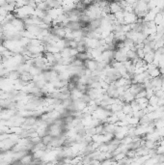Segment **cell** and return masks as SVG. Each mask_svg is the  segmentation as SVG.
<instances>
[{
  "label": "cell",
  "mask_w": 164,
  "mask_h": 165,
  "mask_svg": "<svg viewBox=\"0 0 164 165\" xmlns=\"http://www.w3.org/2000/svg\"><path fill=\"white\" fill-rule=\"evenodd\" d=\"M47 133L50 134L52 137H59L63 134V127H60V125L54 124L52 123V125L48 128Z\"/></svg>",
  "instance_id": "obj_1"
},
{
  "label": "cell",
  "mask_w": 164,
  "mask_h": 165,
  "mask_svg": "<svg viewBox=\"0 0 164 165\" xmlns=\"http://www.w3.org/2000/svg\"><path fill=\"white\" fill-rule=\"evenodd\" d=\"M124 12V24H132V23H136L138 20V17L136 16L134 12Z\"/></svg>",
  "instance_id": "obj_2"
},
{
  "label": "cell",
  "mask_w": 164,
  "mask_h": 165,
  "mask_svg": "<svg viewBox=\"0 0 164 165\" xmlns=\"http://www.w3.org/2000/svg\"><path fill=\"white\" fill-rule=\"evenodd\" d=\"M11 23L19 32L25 30V22H24L23 19H19V17H15L13 20H11Z\"/></svg>",
  "instance_id": "obj_3"
},
{
  "label": "cell",
  "mask_w": 164,
  "mask_h": 165,
  "mask_svg": "<svg viewBox=\"0 0 164 165\" xmlns=\"http://www.w3.org/2000/svg\"><path fill=\"white\" fill-rule=\"evenodd\" d=\"M84 67L93 71L98 69V61H96L95 59H87L84 61Z\"/></svg>",
  "instance_id": "obj_4"
},
{
  "label": "cell",
  "mask_w": 164,
  "mask_h": 165,
  "mask_svg": "<svg viewBox=\"0 0 164 165\" xmlns=\"http://www.w3.org/2000/svg\"><path fill=\"white\" fill-rule=\"evenodd\" d=\"M84 94H85L84 92L80 91V90H78L76 87H75V88H74L72 90H71V98H72V101L81 100Z\"/></svg>",
  "instance_id": "obj_5"
},
{
  "label": "cell",
  "mask_w": 164,
  "mask_h": 165,
  "mask_svg": "<svg viewBox=\"0 0 164 165\" xmlns=\"http://www.w3.org/2000/svg\"><path fill=\"white\" fill-rule=\"evenodd\" d=\"M113 59L116 60V61L124 63V61H126V60H127V57H126V54H124V53H123L122 51H121L120 49H118V50H114Z\"/></svg>",
  "instance_id": "obj_6"
},
{
  "label": "cell",
  "mask_w": 164,
  "mask_h": 165,
  "mask_svg": "<svg viewBox=\"0 0 164 165\" xmlns=\"http://www.w3.org/2000/svg\"><path fill=\"white\" fill-rule=\"evenodd\" d=\"M109 8H110V13L113 15L116 14L117 12L123 10L122 7H121L120 2H117V1H112L109 3Z\"/></svg>",
  "instance_id": "obj_7"
},
{
  "label": "cell",
  "mask_w": 164,
  "mask_h": 165,
  "mask_svg": "<svg viewBox=\"0 0 164 165\" xmlns=\"http://www.w3.org/2000/svg\"><path fill=\"white\" fill-rule=\"evenodd\" d=\"M19 163H22V164H28V163H32L33 162V155H28L26 154L25 155H23L22 157L20 158L19 160Z\"/></svg>",
  "instance_id": "obj_8"
},
{
  "label": "cell",
  "mask_w": 164,
  "mask_h": 165,
  "mask_svg": "<svg viewBox=\"0 0 164 165\" xmlns=\"http://www.w3.org/2000/svg\"><path fill=\"white\" fill-rule=\"evenodd\" d=\"M154 59V50H151V51L148 52V53H145V56L143 60L147 63V64H149V63H153Z\"/></svg>",
  "instance_id": "obj_9"
},
{
  "label": "cell",
  "mask_w": 164,
  "mask_h": 165,
  "mask_svg": "<svg viewBox=\"0 0 164 165\" xmlns=\"http://www.w3.org/2000/svg\"><path fill=\"white\" fill-rule=\"evenodd\" d=\"M122 111L126 114V115H130V114H132V108H131L130 103H124L123 107H122Z\"/></svg>",
  "instance_id": "obj_10"
},
{
  "label": "cell",
  "mask_w": 164,
  "mask_h": 165,
  "mask_svg": "<svg viewBox=\"0 0 164 165\" xmlns=\"http://www.w3.org/2000/svg\"><path fill=\"white\" fill-rule=\"evenodd\" d=\"M42 73V70L39 69L38 67H36V66H31V68H30V70H29V73L31 74L33 77L38 76V74H40Z\"/></svg>",
  "instance_id": "obj_11"
},
{
  "label": "cell",
  "mask_w": 164,
  "mask_h": 165,
  "mask_svg": "<svg viewBox=\"0 0 164 165\" xmlns=\"http://www.w3.org/2000/svg\"><path fill=\"white\" fill-rule=\"evenodd\" d=\"M149 74H150V76L151 77V78H154V77H158L161 76V73H160V70L158 67H156L154 69H153L151 71H148Z\"/></svg>",
  "instance_id": "obj_12"
},
{
  "label": "cell",
  "mask_w": 164,
  "mask_h": 165,
  "mask_svg": "<svg viewBox=\"0 0 164 165\" xmlns=\"http://www.w3.org/2000/svg\"><path fill=\"white\" fill-rule=\"evenodd\" d=\"M157 101H158V97L156 95L151 96V97L149 98V104H151V105L153 106H158L157 105Z\"/></svg>",
  "instance_id": "obj_13"
},
{
  "label": "cell",
  "mask_w": 164,
  "mask_h": 165,
  "mask_svg": "<svg viewBox=\"0 0 164 165\" xmlns=\"http://www.w3.org/2000/svg\"><path fill=\"white\" fill-rule=\"evenodd\" d=\"M52 136L50 135V134H45L42 137V142L44 144V145H47V144H49L51 142V140H52Z\"/></svg>",
  "instance_id": "obj_14"
},
{
  "label": "cell",
  "mask_w": 164,
  "mask_h": 165,
  "mask_svg": "<svg viewBox=\"0 0 164 165\" xmlns=\"http://www.w3.org/2000/svg\"><path fill=\"white\" fill-rule=\"evenodd\" d=\"M37 9H40V10L42 11H47L48 9H49V7H48L47 3V2H40L37 4Z\"/></svg>",
  "instance_id": "obj_15"
},
{
  "label": "cell",
  "mask_w": 164,
  "mask_h": 165,
  "mask_svg": "<svg viewBox=\"0 0 164 165\" xmlns=\"http://www.w3.org/2000/svg\"><path fill=\"white\" fill-rule=\"evenodd\" d=\"M135 98H144V97H147V93H146V89L144 90H141L140 92L137 93L135 96Z\"/></svg>",
  "instance_id": "obj_16"
},
{
  "label": "cell",
  "mask_w": 164,
  "mask_h": 165,
  "mask_svg": "<svg viewBox=\"0 0 164 165\" xmlns=\"http://www.w3.org/2000/svg\"><path fill=\"white\" fill-rule=\"evenodd\" d=\"M136 54H137V56H138L140 59H143L144 56H145V52H144L143 49H136Z\"/></svg>",
  "instance_id": "obj_17"
},
{
  "label": "cell",
  "mask_w": 164,
  "mask_h": 165,
  "mask_svg": "<svg viewBox=\"0 0 164 165\" xmlns=\"http://www.w3.org/2000/svg\"><path fill=\"white\" fill-rule=\"evenodd\" d=\"M8 14H9V12L6 10V8L4 7V6H0V15H1V16L6 17Z\"/></svg>",
  "instance_id": "obj_18"
},
{
  "label": "cell",
  "mask_w": 164,
  "mask_h": 165,
  "mask_svg": "<svg viewBox=\"0 0 164 165\" xmlns=\"http://www.w3.org/2000/svg\"><path fill=\"white\" fill-rule=\"evenodd\" d=\"M4 23H6L5 17H4V16H1V15H0V25H3Z\"/></svg>",
  "instance_id": "obj_19"
},
{
  "label": "cell",
  "mask_w": 164,
  "mask_h": 165,
  "mask_svg": "<svg viewBox=\"0 0 164 165\" xmlns=\"http://www.w3.org/2000/svg\"><path fill=\"white\" fill-rule=\"evenodd\" d=\"M7 4V1L6 0H0V6H4Z\"/></svg>",
  "instance_id": "obj_20"
},
{
  "label": "cell",
  "mask_w": 164,
  "mask_h": 165,
  "mask_svg": "<svg viewBox=\"0 0 164 165\" xmlns=\"http://www.w3.org/2000/svg\"><path fill=\"white\" fill-rule=\"evenodd\" d=\"M42 2H47H47H49L50 0H42Z\"/></svg>",
  "instance_id": "obj_21"
}]
</instances>
